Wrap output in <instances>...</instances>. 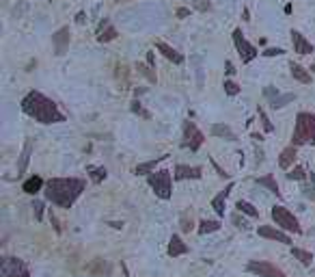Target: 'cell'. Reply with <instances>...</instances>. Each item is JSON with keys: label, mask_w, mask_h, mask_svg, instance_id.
<instances>
[{"label": "cell", "mask_w": 315, "mask_h": 277, "mask_svg": "<svg viewBox=\"0 0 315 277\" xmlns=\"http://www.w3.org/2000/svg\"><path fill=\"white\" fill-rule=\"evenodd\" d=\"M292 253H294V258H298V260L305 264V267H311V262H313V256L309 251H305V249H298V247H294L292 249Z\"/></svg>", "instance_id": "obj_28"}, {"label": "cell", "mask_w": 315, "mask_h": 277, "mask_svg": "<svg viewBox=\"0 0 315 277\" xmlns=\"http://www.w3.org/2000/svg\"><path fill=\"white\" fill-rule=\"evenodd\" d=\"M223 87H225V93H227V96H237V93L242 91L233 80H225V85H223Z\"/></svg>", "instance_id": "obj_31"}, {"label": "cell", "mask_w": 315, "mask_h": 277, "mask_svg": "<svg viewBox=\"0 0 315 277\" xmlns=\"http://www.w3.org/2000/svg\"><path fill=\"white\" fill-rule=\"evenodd\" d=\"M85 186V180L80 178H52L45 182L44 195L47 202L61 206V208H71L76 199L82 195Z\"/></svg>", "instance_id": "obj_1"}, {"label": "cell", "mask_w": 315, "mask_h": 277, "mask_svg": "<svg viewBox=\"0 0 315 277\" xmlns=\"http://www.w3.org/2000/svg\"><path fill=\"white\" fill-rule=\"evenodd\" d=\"M305 175H307L305 173V167H294L292 171L287 173V178L289 180H305Z\"/></svg>", "instance_id": "obj_33"}, {"label": "cell", "mask_w": 315, "mask_h": 277, "mask_svg": "<svg viewBox=\"0 0 315 277\" xmlns=\"http://www.w3.org/2000/svg\"><path fill=\"white\" fill-rule=\"evenodd\" d=\"M41 188H44V180H41L39 175H31V178L22 184V191L28 193V195H37Z\"/></svg>", "instance_id": "obj_19"}, {"label": "cell", "mask_w": 315, "mask_h": 277, "mask_svg": "<svg viewBox=\"0 0 315 277\" xmlns=\"http://www.w3.org/2000/svg\"><path fill=\"white\" fill-rule=\"evenodd\" d=\"M225 67H227V69H225V72H227L229 76H231V74H233V72H235V69H233V65H231V63H229V61H227V63H225Z\"/></svg>", "instance_id": "obj_42"}, {"label": "cell", "mask_w": 315, "mask_h": 277, "mask_svg": "<svg viewBox=\"0 0 315 277\" xmlns=\"http://www.w3.org/2000/svg\"><path fill=\"white\" fill-rule=\"evenodd\" d=\"M136 67H138V72L142 74V76H147V80H149V82H153V85H156V72H151V65H142V63H138V65H136Z\"/></svg>", "instance_id": "obj_30"}, {"label": "cell", "mask_w": 315, "mask_h": 277, "mask_svg": "<svg viewBox=\"0 0 315 277\" xmlns=\"http://www.w3.org/2000/svg\"><path fill=\"white\" fill-rule=\"evenodd\" d=\"M257 113H259V119H261V123H264V130H266V132H272V130H274V126H272V121L268 119V115H266L261 109L257 111Z\"/></svg>", "instance_id": "obj_34"}, {"label": "cell", "mask_w": 315, "mask_h": 277, "mask_svg": "<svg viewBox=\"0 0 315 277\" xmlns=\"http://www.w3.org/2000/svg\"><path fill=\"white\" fill-rule=\"evenodd\" d=\"M22 111L26 115H31L33 119L39 121V123H61V121H65V115L58 111V106L39 91H31V93L24 96Z\"/></svg>", "instance_id": "obj_2"}, {"label": "cell", "mask_w": 315, "mask_h": 277, "mask_svg": "<svg viewBox=\"0 0 315 277\" xmlns=\"http://www.w3.org/2000/svg\"><path fill=\"white\" fill-rule=\"evenodd\" d=\"M147 63H149L151 67H156V58H153V52H147Z\"/></svg>", "instance_id": "obj_41"}, {"label": "cell", "mask_w": 315, "mask_h": 277, "mask_svg": "<svg viewBox=\"0 0 315 277\" xmlns=\"http://www.w3.org/2000/svg\"><path fill=\"white\" fill-rule=\"evenodd\" d=\"M305 195H307V197H311V199H315V193H313V191H309V188H305Z\"/></svg>", "instance_id": "obj_44"}, {"label": "cell", "mask_w": 315, "mask_h": 277, "mask_svg": "<svg viewBox=\"0 0 315 277\" xmlns=\"http://www.w3.org/2000/svg\"><path fill=\"white\" fill-rule=\"evenodd\" d=\"M231 191H233V182H231V184H227V188H225V191H221L216 197L212 199V208L216 210L218 217H225V202H227V197H229Z\"/></svg>", "instance_id": "obj_14"}, {"label": "cell", "mask_w": 315, "mask_h": 277, "mask_svg": "<svg viewBox=\"0 0 315 277\" xmlns=\"http://www.w3.org/2000/svg\"><path fill=\"white\" fill-rule=\"evenodd\" d=\"M212 134H214V137L227 139V141H235V132L231 130L229 126H225V123H214V126H212Z\"/></svg>", "instance_id": "obj_20"}, {"label": "cell", "mask_w": 315, "mask_h": 277, "mask_svg": "<svg viewBox=\"0 0 315 277\" xmlns=\"http://www.w3.org/2000/svg\"><path fill=\"white\" fill-rule=\"evenodd\" d=\"M117 28L110 24L108 20H104L102 24H99V31H97V41H102V44H106V41H112L117 39Z\"/></svg>", "instance_id": "obj_17"}, {"label": "cell", "mask_w": 315, "mask_h": 277, "mask_svg": "<svg viewBox=\"0 0 315 277\" xmlns=\"http://www.w3.org/2000/svg\"><path fill=\"white\" fill-rule=\"evenodd\" d=\"M31 152H33V143L31 141H26V145H24V152H22V158H20V165H17V171L24 173L28 167V161H31Z\"/></svg>", "instance_id": "obj_23"}, {"label": "cell", "mask_w": 315, "mask_h": 277, "mask_svg": "<svg viewBox=\"0 0 315 277\" xmlns=\"http://www.w3.org/2000/svg\"><path fill=\"white\" fill-rule=\"evenodd\" d=\"M194 7L199 11H207L210 9V2H207V0H194Z\"/></svg>", "instance_id": "obj_36"}, {"label": "cell", "mask_w": 315, "mask_h": 277, "mask_svg": "<svg viewBox=\"0 0 315 277\" xmlns=\"http://www.w3.org/2000/svg\"><path fill=\"white\" fill-rule=\"evenodd\" d=\"M296 147L298 145H289V147H285V150L281 152V156H278V167L281 169H289L294 165V161H296V156H298V152H296Z\"/></svg>", "instance_id": "obj_16"}, {"label": "cell", "mask_w": 315, "mask_h": 277, "mask_svg": "<svg viewBox=\"0 0 315 277\" xmlns=\"http://www.w3.org/2000/svg\"><path fill=\"white\" fill-rule=\"evenodd\" d=\"M270 215H272V219H274V223L278 227L287 229V232H294V234H302V227H300L298 219H296L285 206H274Z\"/></svg>", "instance_id": "obj_5"}, {"label": "cell", "mask_w": 315, "mask_h": 277, "mask_svg": "<svg viewBox=\"0 0 315 277\" xmlns=\"http://www.w3.org/2000/svg\"><path fill=\"white\" fill-rule=\"evenodd\" d=\"M233 44H235V48H237V55H240L242 63H251L253 58L259 55L257 48H255L253 44H248V41H246L244 33H242L240 28H235V31H233Z\"/></svg>", "instance_id": "obj_7"}, {"label": "cell", "mask_w": 315, "mask_h": 277, "mask_svg": "<svg viewBox=\"0 0 315 277\" xmlns=\"http://www.w3.org/2000/svg\"><path fill=\"white\" fill-rule=\"evenodd\" d=\"M221 229V221H207L203 219L199 223V234H210V232H218Z\"/></svg>", "instance_id": "obj_26"}, {"label": "cell", "mask_w": 315, "mask_h": 277, "mask_svg": "<svg viewBox=\"0 0 315 277\" xmlns=\"http://www.w3.org/2000/svg\"><path fill=\"white\" fill-rule=\"evenodd\" d=\"M50 221H52V225H54V232L61 234V225H58V219H56V215L52 210H50Z\"/></svg>", "instance_id": "obj_37"}, {"label": "cell", "mask_w": 315, "mask_h": 277, "mask_svg": "<svg viewBox=\"0 0 315 277\" xmlns=\"http://www.w3.org/2000/svg\"><path fill=\"white\" fill-rule=\"evenodd\" d=\"M115 2H128V0H115Z\"/></svg>", "instance_id": "obj_46"}, {"label": "cell", "mask_w": 315, "mask_h": 277, "mask_svg": "<svg viewBox=\"0 0 315 277\" xmlns=\"http://www.w3.org/2000/svg\"><path fill=\"white\" fill-rule=\"evenodd\" d=\"M181 229H183V232H190V229H192V219H186V217H183V219H181Z\"/></svg>", "instance_id": "obj_39"}, {"label": "cell", "mask_w": 315, "mask_h": 277, "mask_svg": "<svg viewBox=\"0 0 315 277\" xmlns=\"http://www.w3.org/2000/svg\"><path fill=\"white\" fill-rule=\"evenodd\" d=\"M186 253H188V245L183 243L177 234H173L171 240H169V256L171 258H180V256H186Z\"/></svg>", "instance_id": "obj_15"}, {"label": "cell", "mask_w": 315, "mask_h": 277, "mask_svg": "<svg viewBox=\"0 0 315 277\" xmlns=\"http://www.w3.org/2000/svg\"><path fill=\"white\" fill-rule=\"evenodd\" d=\"M292 41H294V52H298V55H311L313 52V46L305 39L302 33L292 31Z\"/></svg>", "instance_id": "obj_13"}, {"label": "cell", "mask_w": 315, "mask_h": 277, "mask_svg": "<svg viewBox=\"0 0 315 277\" xmlns=\"http://www.w3.org/2000/svg\"><path fill=\"white\" fill-rule=\"evenodd\" d=\"M177 15H180V17H186V15H188V9H177Z\"/></svg>", "instance_id": "obj_43"}, {"label": "cell", "mask_w": 315, "mask_h": 277, "mask_svg": "<svg viewBox=\"0 0 315 277\" xmlns=\"http://www.w3.org/2000/svg\"><path fill=\"white\" fill-rule=\"evenodd\" d=\"M76 22H78V24H82V22H85V13H78V17H76Z\"/></svg>", "instance_id": "obj_45"}, {"label": "cell", "mask_w": 315, "mask_h": 277, "mask_svg": "<svg viewBox=\"0 0 315 277\" xmlns=\"http://www.w3.org/2000/svg\"><path fill=\"white\" fill-rule=\"evenodd\" d=\"M52 41H54L56 55H58V56H63V55H65V50H67V46H69V28L65 26V28H61V31H56L54 35H52Z\"/></svg>", "instance_id": "obj_12"}, {"label": "cell", "mask_w": 315, "mask_h": 277, "mask_svg": "<svg viewBox=\"0 0 315 277\" xmlns=\"http://www.w3.org/2000/svg\"><path fill=\"white\" fill-rule=\"evenodd\" d=\"M132 113H136V115H140V117H145V119H151V115H149V113H147V111H145V109H142V106H140V102H138V100H134V102H132Z\"/></svg>", "instance_id": "obj_32"}, {"label": "cell", "mask_w": 315, "mask_h": 277, "mask_svg": "<svg viewBox=\"0 0 315 277\" xmlns=\"http://www.w3.org/2000/svg\"><path fill=\"white\" fill-rule=\"evenodd\" d=\"M264 55H266V56H278V55H283V50H281V48H268V50L264 52Z\"/></svg>", "instance_id": "obj_38"}, {"label": "cell", "mask_w": 315, "mask_h": 277, "mask_svg": "<svg viewBox=\"0 0 315 277\" xmlns=\"http://www.w3.org/2000/svg\"><path fill=\"white\" fill-rule=\"evenodd\" d=\"M203 169L201 167H188V165H177L173 178L175 180H199Z\"/></svg>", "instance_id": "obj_11"}, {"label": "cell", "mask_w": 315, "mask_h": 277, "mask_svg": "<svg viewBox=\"0 0 315 277\" xmlns=\"http://www.w3.org/2000/svg\"><path fill=\"white\" fill-rule=\"evenodd\" d=\"M156 48H158L160 52H162V55H164L166 58H169V61L177 63V65H180V63H183V56H181L175 48H171L169 44H164V41H156Z\"/></svg>", "instance_id": "obj_18"}, {"label": "cell", "mask_w": 315, "mask_h": 277, "mask_svg": "<svg viewBox=\"0 0 315 277\" xmlns=\"http://www.w3.org/2000/svg\"><path fill=\"white\" fill-rule=\"evenodd\" d=\"M147 182H149V186L153 188V193L160 197V199H171L173 195V178H171V171H166V169H160L156 173H149L147 175Z\"/></svg>", "instance_id": "obj_4"}, {"label": "cell", "mask_w": 315, "mask_h": 277, "mask_svg": "<svg viewBox=\"0 0 315 277\" xmlns=\"http://www.w3.org/2000/svg\"><path fill=\"white\" fill-rule=\"evenodd\" d=\"M33 212H35V219L41 221V217H44V204H41V202H35V204H33Z\"/></svg>", "instance_id": "obj_35"}, {"label": "cell", "mask_w": 315, "mask_h": 277, "mask_svg": "<svg viewBox=\"0 0 315 277\" xmlns=\"http://www.w3.org/2000/svg\"><path fill=\"white\" fill-rule=\"evenodd\" d=\"M246 269L251 271V273L259 275V277H287L281 269L276 267V264H270V262H259V260H253V262H248V267H246Z\"/></svg>", "instance_id": "obj_9"}, {"label": "cell", "mask_w": 315, "mask_h": 277, "mask_svg": "<svg viewBox=\"0 0 315 277\" xmlns=\"http://www.w3.org/2000/svg\"><path fill=\"white\" fill-rule=\"evenodd\" d=\"M164 158H166V154H164V156H156V158H153V161H147V163L138 165V167H136L134 171H136V173H151V169L156 167V165H158L160 161H164Z\"/></svg>", "instance_id": "obj_25"}, {"label": "cell", "mask_w": 315, "mask_h": 277, "mask_svg": "<svg viewBox=\"0 0 315 277\" xmlns=\"http://www.w3.org/2000/svg\"><path fill=\"white\" fill-rule=\"evenodd\" d=\"M315 141V113H298L294 128V145H305Z\"/></svg>", "instance_id": "obj_3"}, {"label": "cell", "mask_w": 315, "mask_h": 277, "mask_svg": "<svg viewBox=\"0 0 315 277\" xmlns=\"http://www.w3.org/2000/svg\"><path fill=\"white\" fill-rule=\"evenodd\" d=\"M0 275L2 277H31V271H28V267L20 258H4Z\"/></svg>", "instance_id": "obj_8"}, {"label": "cell", "mask_w": 315, "mask_h": 277, "mask_svg": "<svg viewBox=\"0 0 315 277\" xmlns=\"http://www.w3.org/2000/svg\"><path fill=\"white\" fill-rule=\"evenodd\" d=\"M235 208L240 210V212H244V215H248V217H253V219H257V217H259V210L255 208L253 204H248V202H242V199H240V202L235 204Z\"/></svg>", "instance_id": "obj_27"}, {"label": "cell", "mask_w": 315, "mask_h": 277, "mask_svg": "<svg viewBox=\"0 0 315 277\" xmlns=\"http://www.w3.org/2000/svg\"><path fill=\"white\" fill-rule=\"evenodd\" d=\"M294 100H296L294 93H285V96H278V93H276V98L270 100V106H272V109H283L285 104L294 102Z\"/></svg>", "instance_id": "obj_24"}, {"label": "cell", "mask_w": 315, "mask_h": 277, "mask_svg": "<svg viewBox=\"0 0 315 277\" xmlns=\"http://www.w3.org/2000/svg\"><path fill=\"white\" fill-rule=\"evenodd\" d=\"M257 184L259 186H266L270 193H274L276 197H281V191H278V184H276V180H274V175H272V173L264 175V178H257Z\"/></svg>", "instance_id": "obj_21"}, {"label": "cell", "mask_w": 315, "mask_h": 277, "mask_svg": "<svg viewBox=\"0 0 315 277\" xmlns=\"http://www.w3.org/2000/svg\"><path fill=\"white\" fill-rule=\"evenodd\" d=\"M212 165H214V167H216V171H218V175H221V178H229V173H227V171H223V169L218 167V165L214 163V161H212Z\"/></svg>", "instance_id": "obj_40"}, {"label": "cell", "mask_w": 315, "mask_h": 277, "mask_svg": "<svg viewBox=\"0 0 315 277\" xmlns=\"http://www.w3.org/2000/svg\"><path fill=\"white\" fill-rule=\"evenodd\" d=\"M259 236L276 240V243H283V245H292V238H289L287 234L281 232V229H276V227H272V225H261L259 227Z\"/></svg>", "instance_id": "obj_10"}, {"label": "cell", "mask_w": 315, "mask_h": 277, "mask_svg": "<svg viewBox=\"0 0 315 277\" xmlns=\"http://www.w3.org/2000/svg\"><path fill=\"white\" fill-rule=\"evenodd\" d=\"M89 171H91V180L95 182V184L104 182V180H106V175H108V171H106L104 167H89Z\"/></svg>", "instance_id": "obj_29"}, {"label": "cell", "mask_w": 315, "mask_h": 277, "mask_svg": "<svg viewBox=\"0 0 315 277\" xmlns=\"http://www.w3.org/2000/svg\"><path fill=\"white\" fill-rule=\"evenodd\" d=\"M205 141V134L197 128V123L194 121H186L183 123V147H190V152H197L201 145H203Z\"/></svg>", "instance_id": "obj_6"}, {"label": "cell", "mask_w": 315, "mask_h": 277, "mask_svg": "<svg viewBox=\"0 0 315 277\" xmlns=\"http://www.w3.org/2000/svg\"><path fill=\"white\" fill-rule=\"evenodd\" d=\"M292 76L298 82H302V85H309V82H311V74H309L302 65H296V63H292Z\"/></svg>", "instance_id": "obj_22"}]
</instances>
